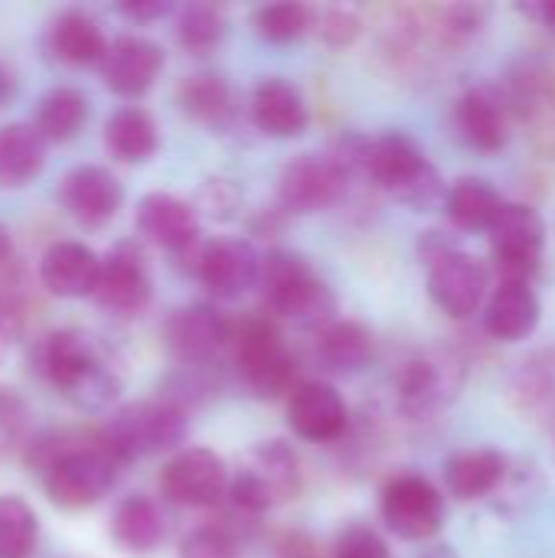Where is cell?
I'll use <instances>...</instances> for the list:
<instances>
[{
	"mask_svg": "<svg viewBox=\"0 0 555 558\" xmlns=\"http://www.w3.org/2000/svg\"><path fill=\"white\" fill-rule=\"evenodd\" d=\"M137 232L167 248L177 258H190V271L196 265V255L203 248L200 242V213L186 199L173 193H147L137 203Z\"/></svg>",
	"mask_w": 555,
	"mask_h": 558,
	"instance_id": "4fadbf2b",
	"label": "cell"
},
{
	"mask_svg": "<svg viewBox=\"0 0 555 558\" xmlns=\"http://www.w3.org/2000/svg\"><path fill=\"white\" fill-rule=\"evenodd\" d=\"M255 288L262 291V304L275 317H288L301 324L317 320L324 327L327 324L324 317L334 307V298L321 281V275L311 268V262L288 248H275L262 258Z\"/></svg>",
	"mask_w": 555,
	"mask_h": 558,
	"instance_id": "8992f818",
	"label": "cell"
},
{
	"mask_svg": "<svg viewBox=\"0 0 555 558\" xmlns=\"http://www.w3.org/2000/svg\"><path fill=\"white\" fill-rule=\"evenodd\" d=\"M85 118H88V98L72 85H59L36 101L33 128L46 141H69L82 131Z\"/></svg>",
	"mask_w": 555,
	"mask_h": 558,
	"instance_id": "d6a6232c",
	"label": "cell"
},
{
	"mask_svg": "<svg viewBox=\"0 0 555 558\" xmlns=\"http://www.w3.org/2000/svg\"><path fill=\"white\" fill-rule=\"evenodd\" d=\"M520 13H523V16H530V20H536L540 26H546V29H553L555 33V0L523 3V7H520Z\"/></svg>",
	"mask_w": 555,
	"mask_h": 558,
	"instance_id": "bcb514c9",
	"label": "cell"
},
{
	"mask_svg": "<svg viewBox=\"0 0 555 558\" xmlns=\"http://www.w3.org/2000/svg\"><path fill=\"white\" fill-rule=\"evenodd\" d=\"M334 157L347 167L350 177L363 173L415 209H429L448 196L425 150L402 131H389L379 137H347L340 141V150Z\"/></svg>",
	"mask_w": 555,
	"mask_h": 558,
	"instance_id": "3957f363",
	"label": "cell"
},
{
	"mask_svg": "<svg viewBox=\"0 0 555 558\" xmlns=\"http://www.w3.org/2000/svg\"><path fill=\"white\" fill-rule=\"evenodd\" d=\"M121 199H124V190H121L118 177L98 163L72 167L59 183L62 209L85 229H98V226L111 222L114 213L121 209Z\"/></svg>",
	"mask_w": 555,
	"mask_h": 558,
	"instance_id": "e0dca14e",
	"label": "cell"
},
{
	"mask_svg": "<svg viewBox=\"0 0 555 558\" xmlns=\"http://www.w3.org/2000/svg\"><path fill=\"white\" fill-rule=\"evenodd\" d=\"M347 167L334 154H298L281 167L278 206L285 213H321L334 206L347 190Z\"/></svg>",
	"mask_w": 555,
	"mask_h": 558,
	"instance_id": "7c38bea8",
	"label": "cell"
},
{
	"mask_svg": "<svg viewBox=\"0 0 555 558\" xmlns=\"http://www.w3.org/2000/svg\"><path fill=\"white\" fill-rule=\"evenodd\" d=\"M487 235H491L500 278H514V281L536 278L543 265V248H546V222L533 206L504 203Z\"/></svg>",
	"mask_w": 555,
	"mask_h": 558,
	"instance_id": "30bf717a",
	"label": "cell"
},
{
	"mask_svg": "<svg viewBox=\"0 0 555 558\" xmlns=\"http://www.w3.org/2000/svg\"><path fill=\"white\" fill-rule=\"evenodd\" d=\"M108 36L101 23L85 10H62L49 23V49L69 65H101L108 56Z\"/></svg>",
	"mask_w": 555,
	"mask_h": 558,
	"instance_id": "d4e9b609",
	"label": "cell"
},
{
	"mask_svg": "<svg viewBox=\"0 0 555 558\" xmlns=\"http://www.w3.org/2000/svg\"><path fill=\"white\" fill-rule=\"evenodd\" d=\"M258 268H262V258L252 248V242L213 239V242H203L196 265H193V275L200 278V284L213 298L232 301V298H239L258 284Z\"/></svg>",
	"mask_w": 555,
	"mask_h": 558,
	"instance_id": "2e32d148",
	"label": "cell"
},
{
	"mask_svg": "<svg viewBox=\"0 0 555 558\" xmlns=\"http://www.w3.org/2000/svg\"><path fill=\"white\" fill-rule=\"evenodd\" d=\"M504 481H507V458L494 448H471L445 464V487L461 504L497 494Z\"/></svg>",
	"mask_w": 555,
	"mask_h": 558,
	"instance_id": "cb8c5ba5",
	"label": "cell"
},
{
	"mask_svg": "<svg viewBox=\"0 0 555 558\" xmlns=\"http://www.w3.org/2000/svg\"><path fill=\"white\" fill-rule=\"evenodd\" d=\"M23 330V301L0 291V363L10 353V343L16 340V333Z\"/></svg>",
	"mask_w": 555,
	"mask_h": 558,
	"instance_id": "ee69618b",
	"label": "cell"
},
{
	"mask_svg": "<svg viewBox=\"0 0 555 558\" xmlns=\"http://www.w3.org/2000/svg\"><path fill=\"white\" fill-rule=\"evenodd\" d=\"M229 353L236 373L258 399H278L285 392H294V360L272 317L245 314L232 320Z\"/></svg>",
	"mask_w": 555,
	"mask_h": 558,
	"instance_id": "5b68a950",
	"label": "cell"
},
{
	"mask_svg": "<svg viewBox=\"0 0 555 558\" xmlns=\"http://www.w3.org/2000/svg\"><path fill=\"white\" fill-rule=\"evenodd\" d=\"M118 10H121L124 16H131V20L147 23V20H157V16H164V13H170L173 7H170L167 0H128V3H121Z\"/></svg>",
	"mask_w": 555,
	"mask_h": 558,
	"instance_id": "f6af8a7d",
	"label": "cell"
},
{
	"mask_svg": "<svg viewBox=\"0 0 555 558\" xmlns=\"http://www.w3.org/2000/svg\"><path fill=\"white\" fill-rule=\"evenodd\" d=\"M26 461L39 471L46 497L59 510L95 507L124 468L105 432H49L29 445Z\"/></svg>",
	"mask_w": 555,
	"mask_h": 558,
	"instance_id": "6da1fadb",
	"label": "cell"
},
{
	"mask_svg": "<svg viewBox=\"0 0 555 558\" xmlns=\"http://www.w3.org/2000/svg\"><path fill=\"white\" fill-rule=\"evenodd\" d=\"M101 258L82 242H56L39 262V281L56 298H92L98 288Z\"/></svg>",
	"mask_w": 555,
	"mask_h": 558,
	"instance_id": "7402d4cb",
	"label": "cell"
},
{
	"mask_svg": "<svg viewBox=\"0 0 555 558\" xmlns=\"http://www.w3.org/2000/svg\"><path fill=\"white\" fill-rule=\"evenodd\" d=\"M379 513L389 533L406 543H429L445 526V497L422 474H396L379 494Z\"/></svg>",
	"mask_w": 555,
	"mask_h": 558,
	"instance_id": "9c48e42d",
	"label": "cell"
},
{
	"mask_svg": "<svg viewBox=\"0 0 555 558\" xmlns=\"http://www.w3.org/2000/svg\"><path fill=\"white\" fill-rule=\"evenodd\" d=\"M347 402L343 396L317 379L298 383L288 396V425L301 441L327 445L347 432Z\"/></svg>",
	"mask_w": 555,
	"mask_h": 558,
	"instance_id": "ac0fdd59",
	"label": "cell"
},
{
	"mask_svg": "<svg viewBox=\"0 0 555 558\" xmlns=\"http://www.w3.org/2000/svg\"><path fill=\"white\" fill-rule=\"evenodd\" d=\"M487 16H491V10L481 3H451V7L435 10V29L448 43H464L484 29Z\"/></svg>",
	"mask_w": 555,
	"mask_h": 558,
	"instance_id": "74e56055",
	"label": "cell"
},
{
	"mask_svg": "<svg viewBox=\"0 0 555 558\" xmlns=\"http://www.w3.org/2000/svg\"><path fill=\"white\" fill-rule=\"evenodd\" d=\"M229 333H232V317H226L213 304H190L173 311L164 340L167 350L183 366H209L229 347Z\"/></svg>",
	"mask_w": 555,
	"mask_h": 558,
	"instance_id": "9a60e30c",
	"label": "cell"
},
{
	"mask_svg": "<svg viewBox=\"0 0 555 558\" xmlns=\"http://www.w3.org/2000/svg\"><path fill=\"white\" fill-rule=\"evenodd\" d=\"M180 108L209 128H226L236 118V88L219 72H193L177 85Z\"/></svg>",
	"mask_w": 555,
	"mask_h": 558,
	"instance_id": "83f0119b",
	"label": "cell"
},
{
	"mask_svg": "<svg viewBox=\"0 0 555 558\" xmlns=\"http://www.w3.org/2000/svg\"><path fill=\"white\" fill-rule=\"evenodd\" d=\"M36 373L56 386L72 405L98 412L124 389V373L114 350L88 330H52L33 347Z\"/></svg>",
	"mask_w": 555,
	"mask_h": 558,
	"instance_id": "7a4b0ae2",
	"label": "cell"
},
{
	"mask_svg": "<svg viewBox=\"0 0 555 558\" xmlns=\"http://www.w3.org/2000/svg\"><path fill=\"white\" fill-rule=\"evenodd\" d=\"M164 72V49L147 39V36H134V33H124L118 39H111L108 46V56L101 62V75H105V85L124 98H137L144 95L157 75Z\"/></svg>",
	"mask_w": 555,
	"mask_h": 558,
	"instance_id": "d6986e66",
	"label": "cell"
},
{
	"mask_svg": "<svg viewBox=\"0 0 555 558\" xmlns=\"http://www.w3.org/2000/svg\"><path fill=\"white\" fill-rule=\"evenodd\" d=\"M164 536H167V523H164L160 507L150 497L131 494L114 507V513H111V539L128 556H150L164 543Z\"/></svg>",
	"mask_w": 555,
	"mask_h": 558,
	"instance_id": "484cf974",
	"label": "cell"
},
{
	"mask_svg": "<svg viewBox=\"0 0 555 558\" xmlns=\"http://www.w3.org/2000/svg\"><path fill=\"white\" fill-rule=\"evenodd\" d=\"M46 163V137L29 124H0V186L29 183Z\"/></svg>",
	"mask_w": 555,
	"mask_h": 558,
	"instance_id": "4dcf8cb0",
	"label": "cell"
},
{
	"mask_svg": "<svg viewBox=\"0 0 555 558\" xmlns=\"http://www.w3.org/2000/svg\"><path fill=\"white\" fill-rule=\"evenodd\" d=\"M10 255H13V239H10V229L0 222V265L10 262Z\"/></svg>",
	"mask_w": 555,
	"mask_h": 558,
	"instance_id": "c3c4849f",
	"label": "cell"
},
{
	"mask_svg": "<svg viewBox=\"0 0 555 558\" xmlns=\"http://www.w3.org/2000/svg\"><path fill=\"white\" fill-rule=\"evenodd\" d=\"M301 481L304 474L294 448L285 441H262L242 458L226 497L239 517L252 520L291 504L301 494Z\"/></svg>",
	"mask_w": 555,
	"mask_h": 558,
	"instance_id": "277c9868",
	"label": "cell"
},
{
	"mask_svg": "<svg viewBox=\"0 0 555 558\" xmlns=\"http://www.w3.org/2000/svg\"><path fill=\"white\" fill-rule=\"evenodd\" d=\"M510 396L523 415H553L555 412V353H536L533 360L520 363Z\"/></svg>",
	"mask_w": 555,
	"mask_h": 558,
	"instance_id": "836d02e7",
	"label": "cell"
},
{
	"mask_svg": "<svg viewBox=\"0 0 555 558\" xmlns=\"http://www.w3.org/2000/svg\"><path fill=\"white\" fill-rule=\"evenodd\" d=\"M180 558H239V553H236V536H229L216 523L200 526V530H193L183 539Z\"/></svg>",
	"mask_w": 555,
	"mask_h": 558,
	"instance_id": "60d3db41",
	"label": "cell"
},
{
	"mask_svg": "<svg viewBox=\"0 0 555 558\" xmlns=\"http://www.w3.org/2000/svg\"><path fill=\"white\" fill-rule=\"evenodd\" d=\"M249 114L252 124L268 137H298L311 121L304 95L285 78H262L252 88Z\"/></svg>",
	"mask_w": 555,
	"mask_h": 558,
	"instance_id": "603a6c76",
	"label": "cell"
},
{
	"mask_svg": "<svg viewBox=\"0 0 555 558\" xmlns=\"http://www.w3.org/2000/svg\"><path fill=\"white\" fill-rule=\"evenodd\" d=\"M455 124L461 131V137L474 147V150H484V154H494L507 144L510 137V124H507V111L504 105L484 92V88H474V92H464L458 98V108H455Z\"/></svg>",
	"mask_w": 555,
	"mask_h": 558,
	"instance_id": "4316f807",
	"label": "cell"
},
{
	"mask_svg": "<svg viewBox=\"0 0 555 558\" xmlns=\"http://www.w3.org/2000/svg\"><path fill=\"white\" fill-rule=\"evenodd\" d=\"M543 317V304L533 291V281H514L500 278V284L491 291L484 307V330L500 343L527 340Z\"/></svg>",
	"mask_w": 555,
	"mask_h": 558,
	"instance_id": "44dd1931",
	"label": "cell"
},
{
	"mask_svg": "<svg viewBox=\"0 0 555 558\" xmlns=\"http://www.w3.org/2000/svg\"><path fill=\"white\" fill-rule=\"evenodd\" d=\"M150 294H154V281H150L144 255L131 242L114 245L101 258L98 288L92 294L95 304L114 317H134L150 304Z\"/></svg>",
	"mask_w": 555,
	"mask_h": 558,
	"instance_id": "5bb4252c",
	"label": "cell"
},
{
	"mask_svg": "<svg viewBox=\"0 0 555 558\" xmlns=\"http://www.w3.org/2000/svg\"><path fill=\"white\" fill-rule=\"evenodd\" d=\"M23 432H26V405L13 389L0 386V461L23 441Z\"/></svg>",
	"mask_w": 555,
	"mask_h": 558,
	"instance_id": "b9f144b4",
	"label": "cell"
},
{
	"mask_svg": "<svg viewBox=\"0 0 555 558\" xmlns=\"http://www.w3.org/2000/svg\"><path fill=\"white\" fill-rule=\"evenodd\" d=\"M504 199L500 193L481 180V177H461L458 183H451L448 196H445V209H448V219L464 229V232H487L500 213Z\"/></svg>",
	"mask_w": 555,
	"mask_h": 558,
	"instance_id": "1f68e13d",
	"label": "cell"
},
{
	"mask_svg": "<svg viewBox=\"0 0 555 558\" xmlns=\"http://www.w3.org/2000/svg\"><path fill=\"white\" fill-rule=\"evenodd\" d=\"M226 36V13L216 3H186L177 16V39L190 52H209Z\"/></svg>",
	"mask_w": 555,
	"mask_h": 558,
	"instance_id": "8d00e7d4",
	"label": "cell"
},
{
	"mask_svg": "<svg viewBox=\"0 0 555 558\" xmlns=\"http://www.w3.org/2000/svg\"><path fill=\"white\" fill-rule=\"evenodd\" d=\"M229 471L209 448H180L160 471V494L183 510H209L229 494Z\"/></svg>",
	"mask_w": 555,
	"mask_h": 558,
	"instance_id": "8fae6325",
	"label": "cell"
},
{
	"mask_svg": "<svg viewBox=\"0 0 555 558\" xmlns=\"http://www.w3.org/2000/svg\"><path fill=\"white\" fill-rule=\"evenodd\" d=\"M105 147L111 150V157L124 163L150 160L160 147V131L154 114L141 105H121L105 124Z\"/></svg>",
	"mask_w": 555,
	"mask_h": 558,
	"instance_id": "f1b7e54d",
	"label": "cell"
},
{
	"mask_svg": "<svg viewBox=\"0 0 555 558\" xmlns=\"http://www.w3.org/2000/svg\"><path fill=\"white\" fill-rule=\"evenodd\" d=\"M317 360L334 373H360L373 360V333L357 320H327L317 330Z\"/></svg>",
	"mask_w": 555,
	"mask_h": 558,
	"instance_id": "f546056e",
	"label": "cell"
},
{
	"mask_svg": "<svg viewBox=\"0 0 555 558\" xmlns=\"http://www.w3.org/2000/svg\"><path fill=\"white\" fill-rule=\"evenodd\" d=\"M252 26L268 43H294L314 29V7L307 3H265L252 13Z\"/></svg>",
	"mask_w": 555,
	"mask_h": 558,
	"instance_id": "d590c367",
	"label": "cell"
},
{
	"mask_svg": "<svg viewBox=\"0 0 555 558\" xmlns=\"http://www.w3.org/2000/svg\"><path fill=\"white\" fill-rule=\"evenodd\" d=\"M39 539L36 513L20 497H0V558H29Z\"/></svg>",
	"mask_w": 555,
	"mask_h": 558,
	"instance_id": "e575fe53",
	"label": "cell"
},
{
	"mask_svg": "<svg viewBox=\"0 0 555 558\" xmlns=\"http://www.w3.org/2000/svg\"><path fill=\"white\" fill-rule=\"evenodd\" d=\"M458 392V373L451 363L445 360H432V356H419L409 360L396 379V396H399V409L409 418H429L435 412H442L451 396Z\"/></svg>",
	"mask_w": 555,
	"mask_h": 558,
	"instance_id": "ffe728a7",
	"label": "cell"
},
{
	"mask_svg": "<svg viewBox=\"0 0 555 558\" xmlns=\"http://www.w3.org/2000/svg\"><path fill=\"white\" fill-rule=\"evenodd\" d=\"M415 558H461L451 546H432V549H425V553H419Z\"/></svg>",
	"mask_w": 555,
	"mask_h": 558,
	"instance_id": "681fc988",
	"label": "cell"
},
{
	"mask_svg": "<svg viewBox=\"0 0 555 558\" xmlns=\"http://www.w3.org/2000/svg\"><path fill=\"white\" fill-rule=\"evenodd\" d=\"M200 206H203L209 216H216V219H229L232 209L239 206V193H236L232 183H226V180H209V183L200 190Z\"/></svg>",
	"mask_w": 555,
	"mask_h": 558,
	"instance_id": "7bdbcfd3",
	"label": "cell"
},
{
	"mask_svg": "<svg viewBox=\"0 0 555 558\" xmlns=\"http://www.w3.org/2000/svg\"><path fill=\"white\" fill-rule=\"evenodd\" d=\"M314 29L327 46L343 49V46H353L360 39L363 20L350 7H324V10H314Z\"/></svg>",
	"mask_w": 555,
	"mask_h": 558,
	"instance_id": "f35d334b",
	"label": "cell"
},
{
	"mask_svg": "<svg viewBox=\"0 0 555 558\" xmlns=\"http://www.w3.org/2000/svg\"><path fill=\"white\" fill-rule=\"evenodd\" d=\"M422 258L429 265V298L438 304L442 314L464 320L478 314L481 304L491 298V275L484 262L445 242L438 232H429V239L422 242Z\"/></svg>",
	"mask_w": 555,
	"mask_h": 558,
	"instance_id": "ba28073f",
	"label": "cell"
},
{
	"mask_svg": "<svg viewBox=\"0 0 555 558\" xmlns=\"http://www.w3.org/2000/svg\"><path fill=\"white\" fill-rule=\"evenodd\" d=\"M13 88H16V75H13V69L0 59V105H7V101H10Z\"/></svg>",
	"mask_w": 555,
	"mask_h": 558,
	"instance_id": "7dc6e473",
	"label": "cell"
},
{
	"mask_svg": "<svg viewBox=\"0 0 555 558\" xmlns=\"http://www.w3.org/2000/svg\"><path fill=\"white\" fill-rule=\"evenodd\" d=\"M334 558H393V553L376 530L353 523L334 539Z\"/></svg>",
	"mask_w": 555,
	"mask_h": 558,
	"instance_id": "ab89813d",
	"label": "cell"
},
{
	"mask_svg": "<svg viewBox=\"0 0 555 558\" xmlns=\"http://www.w3.org/2000/svg\"><path fill=\"white\" fill-rule=\"evenodd\" d=\"M101 432L111 451L121 458V464H131L180 448L190 432V418L177 399H154L124 405Z\"/></svg>",
	"mask_w": 555,
	"mask_h": 558,
	"instance_id": "52a82bcc",
	"label": "cell"
}]
</instances>
